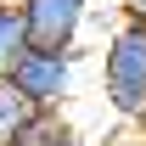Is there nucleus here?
I'll return each mask as SVG.
<instances>
[{"label":"nucleus","mask_w":146,"mask_h":146,"mask_svg":"<svg viewBox=\"0 0 146 146\" xmlns=\"http://www.w3.org/2000/svg\"><path fill=\"white\" fill-rule=\"evenodd\" d=\"M101 90L118 118L146 124V28L141 23L112 28L107 51H101Z\"/></svg>","instance_id":"nucleus-1"},{"label":"nucleus","mask_w":146,"mask_h":146,"mask_svg":"<svg viewBox=\"0 0 146 146\" xmlns=\"http://www.w3.org/2000/svg\"><path fill=\"white\" fill-rule=\"evenodd\" d=\"M6 84H11L34 112H62V101L73 96V51H39V45H23L17 62L6 68Z\"/></svg>","instance_id":"nucleus-2"},{"label":"nucleus","mask_w":146,"mask_h":146,"mask_svg":"<svg viewBox=\"0 0 146 146\" xmlns=\"http://www.w3.org/2000/svg\"><path fill=\"white\" fill-rule=\"evenodd\" d=\"M23 39L39 51H73V39L90 17V0H17Z\"/></svg>","instance_id":"nucleus-3"},{"label":"nucleus","mask_w":146,"mask_h":146,"mask_svg":"<svg viewBox=\"0 0 146 146\" xmlns=\"http://www.w3.org/2000/svg\"><path fill=\"white\" fill-rule=\"evenodd\" d=\"M11 146H79V129H73L62 112H34Z\"/></svg>","instance_id":"nucleus-4"},{"label":"nucleus","mask_w":146,"mask_h":146,"mask_svg":"<svg viewBox=\"0 0 146 146\" xmlns=\"http://www.w3.org/2000/svg\"><path fill=\"white\" fill-rule=\"evenodd\" d=\"M28 118H34V107H28V101H23L6 79H0V146H11V141H17Z\"/></svg>","instance_id":"nucleus-5"},{"label":"nucleus","mask_w":146,"mask_h":146,"mask_svg":"<svg viewBox=\"0 0 146 146\" xmlns=\"http://www.w3.org/2000/svg\"><path fill=\"white\" fill-rule=\"evenodd\" d=\"M23 45H28V39H23V17H17V6H6V0H0V79H6V68L17 62Z\"/></svg>","instance_id":"nucleus-6"},{"label":"nucleus","mask_w":146,"mask_h":146,"mask_svg":"<svg viewBox=\"0 0 146 146\" xmlns=\"http://www.w3.org/2000/svg\"><path fill=\"white\" fill-rule=\"evenodd\" d=\"M118 6H124V23H141L146 28V0H118Z\"/></svg>","instance_id":"nucleus-7"},{"label":"nucleus","mask_w":146,"mask_h":146,"mask_svg":"<svg viewBox=\"0 0 146 146\" xmlns=\"http://www.w3.org/2000/svg\"><path fill=\"white\" fill-rule=\"evenodd\" d=\"M6 6H17V0H6Z\"/></svg>","instance_id":"nucleus-8"},{"label":"nucleus","mask_w":146,"mask_h":146,"mask_svg":"<svg viewBox=\"0 0 146 146\" xmlns=\"http://www.w3.org/2000/svg\"><path fill=\"white\" fill-rule=\"evenodd\" d=\"M141 129H146V124H141Z\"/></svg>","instance_id":"nucleus-9"}]
</instances>
